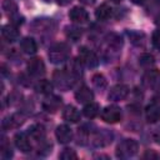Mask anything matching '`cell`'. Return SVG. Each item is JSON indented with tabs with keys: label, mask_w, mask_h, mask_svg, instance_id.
Masks as SVG:
<instances>
[{
	"label": "cell",
	"mask_w": 160,
	"mask_h": 160,
	"mask_svg": "<svg viewBox=\"0 0 160 160\" xmlns=\"http://www.w3.org/2000/svg\"><path fill=\"white\" fill-rule=\"evenodd\" d=\"M52 81L55 84L56 88H59L60 90H69L70 88L74 86L75 81H76V78L74 75H71L66 69H62V70H56L52 75Z\"/></svg>",
	"instance_id": "1"
},
{
	"label": "cell",
	"mask_w": 160,
	"mask_h": 160,
	"mask_svg": "<svg viewBox=\"0 0 160 160\" xmlns=\"http://www.w3.org/2000/svg\"><path fill=\"white\" fill-rule=\"evenodd\" d=\"M70 56V48L65 42L54 44L49 49V59L52 64H61Z\"/></svg>",
	"instance_id": "2"
},
{
	"label": "cell",
	"mask_w": 160,
	"mask_h": 160,
	"mask_svg": "<svg viewBox=\"0 0 160 160\" xmlns=\"http://www.w3.org/2000/svg\"><path fill=\"white\" fill-rule=\"evenodd\" d=\"M139 145L134 139H124L116 148V156L121 159L131 158L138 152Z\"/></svg>",
	"instance_id": "3"
},
{
	"label": "cell",
	"mask_w": 160,
	"mask_h": 160,
	"mask_svg": "<svg viewBox=\"0 0 160 160\" xmlns=\"http://www.w3.org/2000/svg\"><path fill=\"white\" fill-rule=\"evenodd\" d=\"M142 85L150 90L160 89V71L156 69H149L142 75Z\"/></svg>",
	"instance_id": "4"
},
{
	"label": "cell",
	"mask_w": 160,
	"mask_h": 160,
	"mask_svg": "<svg viewBox=\"0 0 160 160\" xmlns=\"http://www.w3.org/2000/svg\"><path fill=\"white\" fill-rule=\"evenodd\" d=\"M121 109L116 105H109L101 111V119L108 124H115L121 120Z\"/></svg>",
	"instance_id": "5"
},
{
	"label": "cell",
	"mask_w": 160,
	"mask_h": 160,
	"mask_svg": "<svg viewBox=\"0 0 160 160\" xmlns=\"http://www.w3.org/2000/svg\"><path fill=\"white\" fill-rule=\"evenodd\" d=\"M79 60L86 68H96L99 64V58L96 56V54L85 46L79 50Z\"/></svg>",
	"instance_id": "6"
},
{
	"label": "cell",
	"mask_w": 160,
	"mask_h": 160,
	"mask_svg": "<svg viewBox=\"0 0 160 160\" xmlns=\"http://www.w3.org/2000/svg\"><path fill=\"white\" fill-rule=\"evenodd\" d=\"M28 71L31 76L40 78L45 74V64L40 58H34L28 61Z\"/></svg>",
	"instance_id": "7"
},
{
	"label": "cell",
	"mask_w": 160,
	"mask_h": 160,
	"mask_svg": "<svg viewBox=\"0 0 160 160\" xmlns=\"http://www.w3.org/2000/svg\"><path fill=\"white\" fill-rule=\"evenodd\" d=\"M129 91L130 90H129V88L126 85L116 84L110 89L108 98H109V100H112V101H121L129 95Z\"/></svg>",
	"instance_id": "8"
},
{
	"label": "cell",
	"mask_w": 160,
	"mask_h": 160,
	"mask_svg": "<svg viewBox=\"0 0 160 160\" xmlns=\"http://www.w3.org/2000/svg\"><path fill=\"white\" fill-rule=\"evenodd\" d=\"M14 142H15V146L20 151H22V152H30L31 149H32L31 142H30V135L29 134L18 132L14 136Z\"/></svg>",
	"instance_id": "9"
},
{
	"label": "cell",
	"mask_w": 160,
	"mask_h": 160,
	"mask_svg": "<svg viewBox=\"0 0 160 160\" xmlns=\"http://www.w3.org/2000/svg\"><path fill=\"white\" fill-rule=\"evenodd\" d=\"M69 18L76 24H84L89 20V14L84 8L74 6L69 12Z\"/></svg>",
	"instance_id": "10"
},
{
	"label": "cell",
	"mask_w": 160,
	"mask_h": 160,
	"mask_svg": "<svg viewBox=\"0 0 160 160\" xmlns=\"http://www.w3.org/2000/svg\"><path fill=\"white\" fill-rule=\"evenodd\" d=\"M55 135L60 144H68L72 139V130L68 125H59L55 130Z\"/></svg>",
	"instance_id": "11"
},
{
	"label": "cell",
	"mask_w": 160,
	"mask_h": 160,
	"mask_svg": "<svg viewBox=\"0 0 160 160\" xmlns=\"http://www.w3.org/2000/svg\"><path fill=\"white\" fill-rule=\"evenodd\" d=\"M75 99H76V101L80 102V104H88V102L92 101L94 94H92V91H91L86 85H82V86H80V88L76 90V92H75Z\"/></svg>",
	"instance_id": "12"
},
{
	"label": "cell",
	"mask_w": 160,
	"mask_h": 160,
	"mask_svg": "<svg viewBox=\"0 0 160 160\" xmlns=\"http://www.w3.org/2000/svg\"><path fill=\"white\" fill-rule=\"evenodd\" d=\"M60 105H61V98L60 96H56V95H51V94H49L44 99V101H42V108L46 111H49V112L50 111L51 112L56 111Z\"/></svg>",
	"instance_id": "13"
},
{
	"label": "cell",
	"mask_w": 160,
	"mask_h": 160,
	"mask_svg": "<svg viewBox=\"0 0 160 160\" xmlns=\"http://www.w3.org/2000/svg\"><path fill=\"white\" fill-rule=\"evenodd\" d=\"M111 139H112V135L104 129V130H100V131H98V132L94 134V136H92V144L95 146H105V145H108V144L111 142Z\"/></svg>",
	"instance_id": "14"
},
{
	"label": "cell",
	"mask_w": 160,
	"mask_h": 160,
	"mask_svg": "<svg viewBox=\"0 0 160 160\" xmlns=\"http://www.w3.org/2000/svg\"><path fill=\"white\" fill-rule=\"evenodd\" d=\"M1 34H2L4 39L8 40L9 42H12V41L19 39V30H18L16 25H14V24H9V25L2 26Z\"/></svg>",
	"instance_id": "15"
},
{
	"label": "cell",
	"mask_w": 160,
	"mask_h": 160,
	"mask_svg": "<svg viewBox=\"0 0 160 160\" xmlns=\"http://www.w3.org/2000/svg\"><path fill=\"white\" fill-rule=\"evenodd\" d=\"M20 49L22 50V52L28 54V55H34L38 51V45L36 41L32 38H24L20 41Z\"/></svg>",
	"instance_id": "16"
},
{
	"label": "cell",
	"mask_w": 160,
	"mask_h": 160,
	"mask_svg": "<svg viewBox=\"0 0 160 160\" xmlns=\"http://www.w3.org/2000/svg\"><path fill=\"white\" fill-rule=\"evenodd\" d=\"M62 118L68 122H78L80 120V112L78 111V109L75 106L68 105V106H65V109L62 111Z\"/></svg>",
	"instance_id": "17"
},
{
	"label": "cell",
	"mask_w": 160,
	"mask_h": 160,
	"mask_svg": "<svg viewBox=\"0 0 160 160\" xmlns=\"http://www.w3.org/2000/svg\"><path fill=\"white\" fill-rule=\"evenodd\" d=\"M29 135L31 139L36 140V141H44L45 139V128L41 124H34L29 128Z\"/></svg>",
	"instance_id": "18"
},
{
	"label": "cell",
	"mask_w": 160,
	"mask_h": 160,
	"mask_svg": "<svg viewBox=\"0 0 160 160\" xmlns=\"http://www.w3.org/2000/svg\"><path fill=\"white\" fill-rule=\"evenodd\" d=\"M145 118H146L148 122H151V124L159 121L160 120V109L154 102H151L145 109Z\"/></svg>",
	"instance_id": "19"
},
{
	"label": "cell",
	"mask_w": 160,
	"mask_h": 160,
	"mask_svg": "<svg viewBox=\"0 0 160 160\" xmlns=\"http://www.w3.org/2000/svg\"><path fill=\"white\" fill-rule=\"evenodd\" d=\"M99 111H100L99 104L92 102V101L85 104V106H84V109H82V114H84L86 118H89V119H94V118L99 114Z\"/></svg>",
	"instance_id": "20"
},
{
	"label": "cell",
	"mask_w": 160,
	"mask_h": 160,
	"mask_svg": "<svg viewBox=\"0 0 160 160\" xmlns=\"http://www.w3.org/2000/svg\"><path fill=\"white\" fill-rule=\"evenodd\" d=\"M95 16L98 20H108L110 16H111V8L108 5V4H102L100 5L96 10H95Z\"/></svg>",
	"instance_id": "21"
},
{
	"label": "cell",
	"mask_w": 160,
	"mask_h": 160,
	"mask_svg": "<svg viewBox=\"0 0 160 160\" xmlns=\"http://www.w3.org/2000/svg\"><path fill=\"white\" fill-rule=\"evenodd\" d=\"M35 90H36V92L49 95V94L51 92V90H52V84H51L49 80L41 79V80H39V81L35 84Z\"/></svg>",
	"instance_id": "22"
},
{
	"label": "cell",
	"mask_w": 160,
	"mask_h": 160,
	"mask_svg": "<svg viewBox=\"0 0 160 160\" xmlns=\"http://www.w3.org/2000/svg\"><path fill=\"white\" fill-rule=\"evenodd\" d=\"M139 64L145 69H150L155 64V59L151 54H142L139 58Z\"/></svg>",
	"instance_id": "23"
},
{
	"label": "cell",
	"mask_w": 160,
	"mask_h": 160,
	"mask_svg": "<svg viewBox=\"0 0 160 160\" xmlns=\"http://www.w3.org/2000/svg\"><path fill=\"white\" fill-rule=\"evenodd\" d=\"M81 34H82V31L80 28H76V26L66 28V36L69 39H71L72 41H78L81 38Z\"/></svg>",
	"instance_id": "24"
},
{
	"label": "cell",
	"mask_w": 160,
	"mask_h": 160,
	"mask_svg": "<svg viewBox=\"0 0 160 160\" xmlns=\"http://www.w3.org/2000/svg\"><path fill=\"white\" fill-rule=\"evenodd\" d=\"M92 84H94L95 88L102 90V89L106 88L108 81H106V79H105L104 75H101V74H95V75L92 76Z\"/></svg>",
	"instance_id": "25"
},
{
	"label": "cell",
	"mask_w": 160,
	"mask_h": 160,
	"mask_svg": "<svg viewBox=\"0 0 160 160\" xmlns=\"http://www.w3.org/2000/svg\"><path fill=\"white\" fill-rule=\"evenodd\" d=\"M108 44H109L110 48H112L115 50H119L121 48V39L118 35H114L112 34V35L108 36Z\"/></svg>",
	"instance_id": "26"
},
{
	"label": "cell",
	"mask_w": 160,
	"mask_h": 160,
	"mask_svg": "<svg viewBox=\"0 0 160 160\" xmlns=\"http://www.w3.org/2000/svg\"><path fill=\"white\" fill-rule=\"evenodd\" d=\"M59 158L62 160H76L78 155L72 149H64L62 152L59 155Z\"/></svg>",
	"instance_id": "27"
},
{
	"label": "cell",
	"mask_w": 160,
	"mask_h": 160,
	"mask_svg": "<svg viewBox=\"0 0 160 160\" xmlns=\"http://www.w3.org/2000/svg\"><path fill=\"white\" fill-rule=\"evenodd\" d=\"M0 152H1V156L4 158V159H9V158H11L12 156V151H11V148H10V145L5 141V140H2V144H1V146H0Z\"/></svg>",
	"instance_id": "28"
},
{
	"label": "cell",
	"mask_w": 160,
	"mask_h": 160,
	"mask_svg": "<svg viewBox=\"0 0 160 160\" xmlns=\"http://www.w3.org/2000/svg\"><path fill=\"white\" fill-rule=\"evenodd\" d=\"M2 8H4V10H5L10 16H12L14 14H16V5H15L12 1H10V0H5L4 4H2Z\"/></svg>",
	"instance_id": "29"
},
{
	"label": "cell",
	"mask_w": 160,
	"mask_h": 160,
	"mask_svg": "<svg viewBox=\"0 0 160 160\" xmlns=\"http://www.w3.org/2000/svg\"><path fill=\"white\" fill-rule=\"evenodd\" d=\"M129 36H130V39H131V41H132L134 44H136V45H142V44L140 42V40L144 39V34H141V32H129Z\"/></svg>",
	"instance_id": "30"
},
{
	"label": "cell",
	"mask_w": 160,
	"mask_h": 160,
	"mask_svg": "<svg viewBox=\"0 0 160 160\" xmlns=\"http://www.w3.org/2000/svg\"><path fill=\"white\" fill-rule=\"evenodd\" d=\"M151 41H152V45L160 50V30H156L154 31L152 34V38H151Z\"/></svg>",
	"instance_id": "31"
},
{
	"label": "cell",
	"mask_w": 160,
	"mask_h": 160,
	"mask_svg": "<svg viewBox=\"0 0 160 160\" xmlns=\"http://www.w3.org/2000/svg\"><path fill=\"white\" fill-rule=\"evenodd\" d=\"M142 158L144 159H150V160H152V159H160V155L156 152V151H154V150H146L145 152H144V155H142Z\"/></svg>",
	"instance_id": "32"
},
{
	"label": "cell",
	"mask_w": 160,
	"mask_h": 160,
	"mask_svg": "<svg viewBox=\"0 0 160 160\" xmlns=\"http://www.w3.org/2000/svg\"><path fill=\"white\" fill-rule=\"evenodd\" d=\"M152 139L155 140V142L160 144V126L156 128V129L152 131Z\"/></svg>",
	"instance_id": "33"
},
{
	"label": "cell",
	"mask_w": 160,
	"mask_h": 160,
	"mask_svg": "<svg viewBox=\"0 0 160 160\" xmlns=\"http://www.w3.org/2000/svg\"><path fill=\"white\" fill-rule=\"evenodd\" d=\"M152 102H154V104L160 109V92H158V94L152 98Z\"/></svg>",
	"instance_id": "34"
},
{
	"label": "cell",
	"mask_w": 160,
	"mask_h": 160,
	"mask_svg": "<svg viewBox=\"0 0 160 160\" xmlns=\"http://www.w3.org/2000/svg\"><path fill=\"white\" fill-rule=\"evenodd\" d=\"M56 1H58V4H59V5H61V6H65V5L70 4L72 0H56Z\"/></svg>",
	"instance_id": "35"
},
{
	"label": "cell",
	"mask_w": 160,
	"mask_h": 160,
	"mask_svg": "<svg viewBox=\"0 0 160 160\" xmlns=\"http://www.w3.org/2000/svg\"><path fill=\"white\" fill-rule=\"evenodd\" d=\"M81 2L85 5H92L95 2V0H81Z\"/></svg>",
	"instance_id": "36"
},
{
	"label": "cell",
	"mask_w": 160,
	"mask_h": 160,
	"mask_svg": "<svg viewBox=\"0 0 160 160\" xmlns=\"http://www.w3.org/2000/svg\"><path fill=\"white\" fill-rule=\"evenodd\" d=\"M155 24L160 28V14H158V15L155 16Z\"/></svg>",
	"instance_id": "37"
},
{
	"label": "cell",
	"mask_w": 160,
	"mask_h": 160,
	"mask_svg": "<svg viewBox=\"0 0 160 160\" xmlns=\"http://www.w3.org/2000/svg\"><path fill=\"white\" fill-rule=\"evenodd\" d=\"M131 2H134V4H136V5H141V4L145 2V0H131Z\"/></svg>",
	"instance_id": "38"
},
{
	"label": "cell",
	"mask_w": 160,
	"mask_h": 160,
	"mask_svg": "<svg viewBox=\"0 0 160 160\" xmlns=\"http://www.w3.org/2000/svg\"><path fill=\"white\" fill-rule=\"evenodd\" d=\"M112 1H115V2H119V1H121V0H112Z\"/></svg>",
	"instance_id": "39"
}]
</instances>
